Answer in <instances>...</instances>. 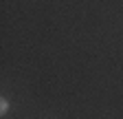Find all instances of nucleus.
Listing matches in <instances>:
<instances>
[{
  "label": "nucleus",
  "mask_w": 123,
  "mask_h": 119,
  "mask_svg": "<svg viewBox=\"0 0 123 119\" xmlns=\"http://www.w3.org/2000/svg\"><path fill=\"white\" fill-rule=\"evenodd\" d=\"M0 112H7V99L0 101Z\"/></svg>",
  "instance_id": "1"
}]
</instances>
